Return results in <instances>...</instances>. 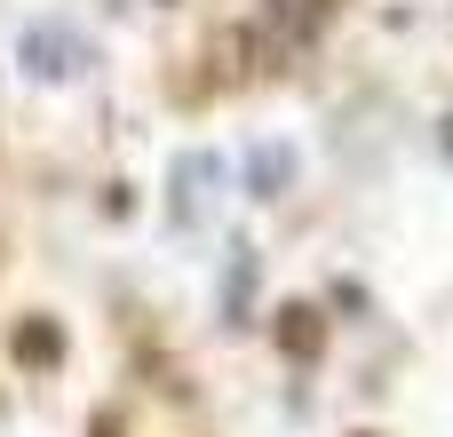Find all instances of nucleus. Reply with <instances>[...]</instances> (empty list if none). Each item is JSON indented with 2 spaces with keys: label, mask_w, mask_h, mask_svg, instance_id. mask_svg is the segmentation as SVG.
<instances>
[{
  "label": "nucleus",
  "mask_w": 453,
  "mask_h": 437,
  "mask_svg": "<svg viewBox=\"0 0 453 437\" xmlns=\"http://www.w3.org/2000/svg\"><path fill=\"white\" fill-rule=\"evenodd\" d=\"M207 191L223 199V167H215L207 151H191V159L175 167V215H183V223H199V215H207Z\"/></svg>",
  "instance_id": "nucleus-2"
},
{
  "label": "nucleus",
  "mask_w": 453,
  "mask_h": 437,
  "mask_svg": "<svg viewBox=\"0 0 453 437\" xmlns=\"http://www.w3.org/2000/svg\"><path fill=\"white\" fill-rule=\"evenodd\" d=\"M16 56H24V64H32V72H40V80H64V72H72V64H80V48H72V40H64V32H56V24H32V32H24V48H16Z\"/></svg>",
  "instance_id": "nucleus-3"
},
{
  "label": "nucleus",
  "mask_w": 453,
  "mask_h": 437,
  "mask_svg": "<svg viewBox=\"0 0 453 437\" xmlns=\"http://www.w3.org/2000/svg\"><path fill=\"white\" fill-rule=\"evenodd\" d=\"M326 16H334V0H271V40H279V56L287 48H311L319 32H326Z\"/></svg>",
  "instance_id": "nucleus-1"
},
{
  "label": "nucleus",
  "mask_w": 453,
  "mask_h": 437,
  "mask_svg": "<svg viewBox=\"0 0 453 437\" xmlns=\"http://www.w3.org/2000/svg\"><path fill=\"white\" fill-rule=\"evenodd\" d=\"M287 175H295V159H287V151H271V143H263V151H255V183H263V191H279V183H287Z\"/></svg>",
  "instance_id": "nucleus-4"
}]
</instances>
